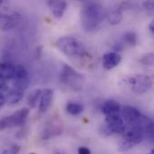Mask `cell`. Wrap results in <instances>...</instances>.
Segmentation results:
<instances>
[{"mask_svg":"<svg viewBox=\"0 0 154 154\" xmlns=\"http://www.w3.org/2000/svg\"><path fill=\"white\" fill-rule=\"evenodd\" d=\"M105 10L102 5L96 0L88 1L80 12L82 28L86 32H92L97 29L105 18Z\"/></svg>","mask_w":154,"mask_h":154,"instance_id":"1","label":"cell"},{"mask_svg":"<svg viewBox=\"0 0 154 154\" xmlns=\"http://www.w3.org/2000/svg\"><path fill=\"white\" fill-rule=\"evenodd\" d=\"M60 51L69 57H84L87 54L84 44L75 37H60L56 43Z\"/></svg>","mask_w":154,"mask_h":154,"instance_id":"2","label":"cell"},{"mask_svg":"<svg viewBox=\"0 0 154 154\" xmlns=\"http://www.w3.org/2000/svg\"><path fill=\"white\" fill-rule=\"evenodd\" d=\"M123 134L124 135L118 144L119 152H127L131 150L135 145L141 143L145 137L143 129L136 125H131L130 129L127 131L125 129Z\"/></svg>","mask_w":154,"mask_h":154,"instance_id":"3","label":"cell"},{"mask_svg":"<svg viewBox=\"0 0 154 154\" xmlns=\"http://www.w3.org/2000/svg\"><path fill=\"white\" fill-rule=\"evenodd\" d=\"M60 79L65 87L76 91L82 89L83 83L85 81L84 76L68 64L63 66Z\"/></svg>","mask_w":154,"mask_h":154,"instance_id":"4","label":"cell"},{"mask_svg":"<svg viewBox=\"0 0 154 154\" xmlns=\"http://www.w3.org/2000/svg\"><path fill=\"white\" fill-rule=\"evenodd\" d=\"M128 84L130 86L131 90L134 94L143 95L151 89L152 86V80L148 75L135 74L129 78Z\"/></svg>","mask_w":154,"mask_h":154,"instance_id":"5","label":"cell"},{"mask_svg":"<svg viewBox=\"0 0 154 154\" xmlns=\"http://www.w3.org/2000/svg\"><path fill=\"white\" fill-rule=\"evenodd\" d=\"M126 129L125 120L120 114L110 115L106 116V123L103 126V133L106 135L114 134H123Z\"/></svg>","mask_w":154,"mask_h":154,"instance_id":"6","label":"cell"},{"mask_svg":"<svg viewBox=\"0 0 154 154\" xmlns=\"http://www.w3.org/2000/svg\"><path fill=\"white\" fill-rule=\"evenodd\" d=\"M29 114H30V108L23 107L15 111L12 115L3 118L5 128H12V127L21 126L24 125Z\"/></svg>","mask_w":154,"mask_h":154,"instance_id":"7","label":"cell"},{"mask_svg":"<svg viewBox=\"0 0 154 154\" xmlns=\"http://www.w3.org/2000/svg\"><path fill=\"white\" fill-rule=\"evenodd\" d=\"M13 87L14 88L24 91L30 84L29 75L26 69L23 65H16L14 74L13 77Z\"/></svg>","mask_w":154,"mask_h":154,"instance_id":"8","label":"cell"},{"mask_svg":"<svg viewBox=\"0 0 154 154\" xmlns=\"http://www.w3.org/2000/svg\"><path fill=\"white\" fill-rule=\"evenodd\" d=\"M20 22V15L17 12L10 9L0 14V29L4 32L12 30Z\"/></svg>","mask_w":154,"mask_h":154,"instance_id":"9","label":"cell"},{"mask_svg":"<svg viewBox=\"0 0 154 154\" xmlns=\"http://www.w3.org/2000/svg\"><path fill=\"white\" fill-rule=\"evenodd\" d=\"M62 130H63L62 125L57 119L51 120L45 125L44 130L42 132V138L43 140H49L54 138L56 136H59L62 133Z\"/></svg>","mask_w":154,"mask_h":154,"instance_id":"10","label":"cell"},{"mask_svg":"<svg viewBox=\"0 0 154 154\" xmlns=\"http://www.w3.org/2000/svg\"><path fill=\"white\" fill-rule=\"evenodd\" d=\"M48 5L53 16L57 19H60L65 14L68 4L66 0H48Z\"/></svg>","mask_w":154,"mask_h":154,"instance_id":"11","label":"cell"},{"mask_svg":"<svg viewBox=\"0 0 154 154\" xmlns=\"http://www.w3.org/2000/svg\"><path fill=\"white\" fill-rule=\"evenodd\" d=\"M121 60H122L121 55L116 51H113V52H107L103 56L102 63H103V67L106 69L110 70L117 67L120 64Z\"/></svg>","mask_w":154,"mask_h":154,"instance_id":"12","label":"cell"},{"mask_svg":"<svg viewBox=\"0 0 154 154\" xmlns=\"http://www.w3.org/2000/svg\"><path fill=\"white\" fill-rule=\"evenodd\" d=\"M120 114L122 116V118L129 125H133L134 123H135L141 116L140 111L136 107L131 106H125L123 108H121Z\"/></svg>","mask_w":154,"mask_h":154,"instance_id":"13","label":"cell"},{"mask_svg":"<svg viewBox=\"0 0 154 154\" xmlns=\"http://www.w3.org/2000/svg\"><path fill=\"white\" fill-rule=\"evenodd\" d=\"M53 99V90L51 88H45L42 90L40 96V103H39V110L41 113L46 112L51 105Z\"/></svg>","mask_w":154,"mask_h":154,"instance_id":"14","label":"cell"},{"mask_svg":"<svg viewBox=\"0 0 154 154\" xmlns=\"http://www.w3.org/2000/svg\"><path fill=\"white\" fill-rule=\"evenodd\" d=\"M101 111L106 116H110V115L120 114L121 106L116 100H106V102L103 103V105L101 106Z\"/></svg>","mask_w":154,"mask_h":154,"instance_id":"15","label":"cell"},{"mask_svg":"<svg viewBox=\"0 0 154 154\" xmlns=\"http://www.w3.org/2000/svg\"><path fill=\"white\" fill-rule=\"evenodd\" d=\"M23 95H24L23 91L16 89V88H13L7 93L5 97V103H7L10 106H14L23 100Z\"/></svg>","mask_w":154,"mask_h":154,"instance_id":"16","label":"cell"},{"mask_svg":"<svg viewBox=\"0 0 154 154\" xmlns=\"http://www.w3.org/2000/svg\"><path fill=\"white\" fill-rule=\"evenodd\" d=\"M15 66L10 62H2L0 63V75L6 80L12 79L14 74Z\"/></svg>","mask_w":154,"mask_h":154,"instance_id":"17","label":"cell"},{"mask_svg":"<svg viewBox=\"0 0 154 154\" xmlns=\"http://www.w3.org/2000/svg\"><path fill=\"white\" fill-rule=\"evenodd\" d=\"M123 18V9L118 7L114 9L108 15V22L111 25H117L121 23Z\"/></svg>","mask_w":154,"mask_h":154,"instance_id":"18","label":"cell"},{"mask_svg":"<svg viewBox=\"0 0 154 154\" xmlns=\"http://www.w3.org/2000/svg\"><path fill=\"white\" fill-rule=\"evenodd\" d=\"M83 106L77 102H69L66 106V111L71 116H79L83 112Z\"/></svg>","mask_w":154,"mask_h":154,"instance_id":"19","label":"cell"},{"mask_svg":"<svg viewBox=\"0 0 154 154\" xmlns=\"http://www.w3.org/2000/svg\"><path fill=\"white\" fill-rule=\"evenodd\" d=\"M41 93H42V90L37 88V89L32 90L29 94L28 98H27V104H28L30 108H35L36 107V106L38 104V101L40 99Z\"/></svg>","mask_w":154,"mask_h":154,"instance_id":"20","label":"cell"},{"mask_svg":"<svg viewBox=\"0 0 154 154\" xmlns=\"http://www.w3.org/2000/svg\"><path fill=\"white\" fill-rule=\"evenodd\" d=\"M124 41L130 46H135L137 44V35L134 32H127L124 35Z\"/></svg>","mask_w":154,"mask_h":154,"instance_id":"21","label":"cell"},{"mask_svg":"<svg viewBox=\"0 0 154 154\" xmlns=\"http://www.w3.org/2000/svg\"><path fill=\"white\" fill-rule=\"evenodd\" d=\"M154 61V55L152 52H149L140 59V63L145 66H152Z\"/></svg>","mask_w":154,"mask_h":154,"instance_id":"22","label":"cell"},{"mask_svg":"<svg viewBox=\"0 0 154 154\" xmlns=\"http://www.w3.org/2000/svg\"><path fill=\"white\" fill-rule=\"evenodd\" d=\"M143 7L146 11L152 13L154 9V3L153 0H144L143 2Z\"/></svg>","mask_w":154,"mask_h":154,"instance_id":"23","label":"cell"},{"mask_svg":"<svg viewBox=\"0 0 154 154\" xmlns=\"http://www.w3.org/2000/svg\"><path fill=\"white\" fill-rule=\"evenodd\" d=\"M7 86H6V81L5 79L0 75V93L3 91H6Z\"/></svg>","mask_w":154,"mask_h":154,"instance_id":"24","label":"cell"},{"mask_svg":"<svg viewBox=\"0 0 154 154\" xmlns=\"http://www.w3.org/2000/svg\"><path fill=\"white\" fill-rule=\"evenodd\" d=\"M78 152L79 154H89L91 152L90 150L87 147H80V148H79Z\"/></svg>","mask_w":154,"mask_h":154,"instance_id":"25","label":"cell"},{"mask_svg":"<svg viewBox=\"0 0 154 154\" xmlns=\"http://www.w3.org/2000/svg\"><path fill=\"white\" fill-rule=\"evenodd\" d=\"M5 97L2 93H0V109L5 106Z\"/></svg>","mask_w":154,"mask_h":154,"instance_id":"26","label":"cell"},{"mask_svg":"<svg viewBox=\"0 0 154 154\" xmlns=\"http://www.w3.org/2000/svg\"><path fill=\"white\" fill-rule=\"evenodd\" d=\"M149 28H150V32L153 34L154 33V22L153 20L151 22V23H150V25H149Z\"/></svg>","mask_w":154,"mask_h":154,"instance_id":"27","label":"cell"},{"mask_svg":"<svg viewBox=\"0 0 154 154\" xmlns=\"http://www.w3.org/2000/svg\"><path fill=\"white\" fill-rule=\"evenodd\" d=\"M79 1H84V0H79Z\"/></svg>","mask_w":154,"mask_h":154,"instance_id":"28","label":"cell"}]
</instances>
